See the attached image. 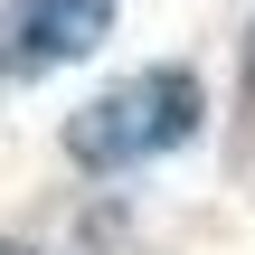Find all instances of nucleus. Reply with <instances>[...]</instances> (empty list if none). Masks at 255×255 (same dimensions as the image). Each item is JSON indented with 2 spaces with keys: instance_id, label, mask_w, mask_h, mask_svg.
<instances>
[{
  "instance_id": "f257e3e1",
  "label": "nucleus",
  "mask_w": 255,
  "mask_h": 255,
  "mask_svg": "<svg viewBox=\"0 0 255 255\" xmlns=\"http://www.w3.org/2000/svg\"><path fill=\"white\" fill-rule=\"evenodd\" d=\"M208 95L189 66H132L123 85H104L95 104L66 114V161L76 170H142V161H170L189 132H199Z\"/></svg>"
},
{
  "instance_id": "f03ea898",
  "label": "nucleus",
  "mask_w": 255,
  "mask_h": 255,
  "mask_svg": "<svg viewBox=\"0 0 255 255\" xmlns=\"http://www.w3.org/2000/svg\"><path fill=\"white\" fill-rule=\"evenodd\" d=\"M104 38H114V0H9L0 9V76L38 85V76L95 57Z\"/></svg>"
},
{
  "instance_id": "7ed1b4c3",
  "label": "nucleus",
  "mask_w": 255,
  "mask_h": 255,
  "mask_svg": "<svg viewBox=\"0 0 255 255\" xmlns=\"http://www.w3.org/2000/svg\"><path fill=\"white\" fill-rule=\"evenodd\" d=\"M0 255H38V246H0Z\"/></svg>"
}]
</instances>
